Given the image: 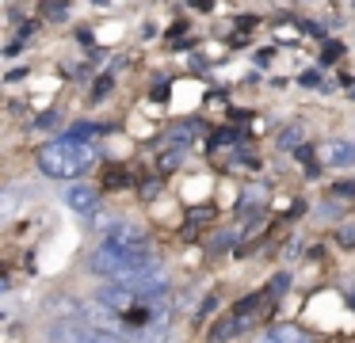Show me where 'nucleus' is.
Wrapping results in <instances>:
<instances>
[{"mask_svg": "<svg viewBox=\"0 0 355 343\" xmlns=\"http://www.w3.org/2000/svg\"><path fill=\"white\" fill-rule=\"evenodd\" d=\"M96 274L103 279H126V274H138L146 267H157V256L149 244H115V240H103L100 248L92 252L88 259Z\"/></svg>", "mask_w": 355, "mask_h": 343, "instance_id": "f257e3e1", "label": "nucleus"}, {"mask_svg": "<svg viewBox=\"0 0 355 343\" xmlns=\"http://www.w3.org/2000/svg\"><path fill=\"white\" fill-rule=\"evenodd\" d=\"M92 164H96V149L85 141H73L69 134L54 137L50 145L39 149V168L46 175H54V179H77V175H85Z\"/></svg>", "mask_w": 355, "mask_h": 343, "instance_id": "f03ea898", "label": "nucleus"}, {"mask_svg": "<svg viewBox=\"0 0 355 343\" xmlns=\"http://www.w3.org/2000/svg\"><path fill=\"white\" fill-rule=\"evenodd\" d=\"M96 328L80 317H54L46 324V343H96Z\"/></svg>", "mask_w": 355, "mask_h": 343, "instance_id": "7ed1b4c3", "label": "nucleus"}, {"mask_svg": "<svg viewBox=\"0 0 355 343\" xmlns=\"http://www.w3.org/2000/svg\"><path fill=\"white\" fill-rule=\"evenodd\" d=\"M92 301H96V305H103V309H115V313H130L134 305L141 301V297L134 294V290L126 286L123 279H119V282H107V286H100V290H96V297H92Z\"/></svg>", "mask_w": 355, "mask_h": 343, "instance_id": "20e7f679", "label": "nucleus"}, {"mask_svg": "<svg viewBox=\"0 0 355 343\" xmlns=\"http://www.w3.org/2000/svg\"><path fill=\"white\" fill-rule=\"evenodd\" d=\"M103 233H107V240H115V244H149V233L130 218L103 221Z\"/></svg>", "mask_w": 355, "mask_h": 343, "instance_id": "39448f33", "label": "nucleus"}, {"mask_svg": "<svg viewBox=\"0 0 355 343\" xmlns=\"http://www.w3.org/2000/svg\"><path fill=\"white\" fill-rule=\"evenodd\" d=\"M65 202H69L77 213L92 218V213L100 210V191H96V187H88V183H73V187L65 191Z\"/></svg>", "mask_w": 355, "mask_h": 343, "instance_id": "423d86ee", "label": "nucleus"}, {"mask_svg": "<svg viewBox=\"0 0 355 343\" xmlns=\"http://www.w3.org/2000/svg\"><path fill=\"white\" fill-rule=\"evenodd\" d=\"M271 335H275L279 343H313L298 324H275V328H271Z\"/></svg>", "mask_w": 355, "mask_h": 343, "instance_id": "0eeeda50", "label": "nucleus"}, {"mask_svg": "<svg viewBox=\"0 0 355 343\" xmlns=\"http://www.w3.org/2000/svg\"><path fill=\"white\" fill-rule=\"evenodd\" d=\"M329 160H332V164H352V160H355V145L332 141V145H329Z\"/></svg>", "mask_w": 355, "mask_h": 343, "instance_id": "6e6552de", "label": "nucleus"}, {"mask_svg": "<svg viewBox=\"0 0 355 343\" xmlns=\"http://www.w3.org/2000/svg\"><path fill=\"white\" fill-rule=\"evenodd\" d=\"M100 130H103V126H96V122H77V126L69 130V137H73V141H92Z\"/></svg>", "mask_w": 355, "mask_h": 343, "instance_id": "1a4fd4ad", "label": "nucleus"}, {"mask_svg": "<svg viewBox=\"0 0 355 343\" xmlns=\"http://www.w3.org/2000/svg\"><path fill=\"white\" fill-rule=\"evenodd\" d=\"M46 15L50 19H69V0H46Z\"/></svg>", "mask_w": 355, "mask_h": 343, "instance_id": "9d476101", "label": "nucleus"}, {"mask_svg": "<svg viewBox=\"0 0 355 343\" xmlns=\"http://www.w3.org/2000/svg\"><path fill=\"white\" fill-rule=\"evenodd\" d=\"M286 282H291V274H275V279H271V286H268V294L279 297V294L286 290Z\"/></svg>", "mask_w": 355, "mask_h": 343, "instance_id": "9b49d317", "label": "nucleus"}, {"mask_svg": "<svg viewBox=\"0 0 355 343\" xmlns=\"http://www.w3.org/2000/svg\"><path fill=\"white\" fill-rule=\"evenodd\" d=\"M111 91V76H103V80H96V88H92V99H103Z\"/></svg>", "mask_w": 355, "mask_h": 343, "instance_id": "f8f14e48", "label": "nucleus"}, {"mask_svg": "<svg viewBox=\"0 0 355 343\" xmlns=\"http://www.w3.org/2000/svg\"><path fill=\"white\" fill-rule=\"evenodd\" d=\"M54 122H58V114H39V118H35V126L46 130V126H54Z\"/></svg>", "mask_w": 355, "mask_h": 343, "instance_id": "ddd939ff", "label": "nucleus"}, {"mask_svg": "<svg viewBox=\"0 0 355 343\" xmlns=\"http://www.w3.org/2000/svg\"><path fill=\"white\" fill-rule=\"evenodd\" d=\"M332 191H336V195H355V183H336Z\"/></svg>", "mask_w": 355, "mask_h": 343, "instance_id": "4468645a", "label": "nucleus"}, {"mask_svg": "<svg viewBox=\"0 0 355 343\" xmlns=\"http://www.w3.org/2000/svg\"><path fill=\"white\" fill-rule=\"evenodd\" d=\"M191 8H199V12H210V0H191Z\"/></svg>", "mask_w": 355, "mask_h": 343, "instance_id": "2eb2a0df", "label": "nucleus"}, {"mask_svg": "<svg viewBox=\"0 0 355 343\" xmlns=\"http://www.w3.org/2000/svg\"><path fill=\"white\" fill-rule=\"evenodd\" d=\"M256 343H279V340H275V335L268 332V335H260V340H256Z\"/></svg>", "mask_w": 355, "mask_h": 343, "instance_id": "dca6fc26", "label": "nucleus"}, {"mask_svg": "<svg viewBox=\"0 0 355 343\" xmlns=\"http://www.w3.org/2000/svg\"><path fill=\"white\" fill-rule=\"evenodd\" d=\"M92 4H107V0H92Z\"/></svg>", "mask_w": 355, "mask_h": 343, "instance_id": "f3484780", "label": "nucleus"}]
</instances>
